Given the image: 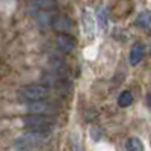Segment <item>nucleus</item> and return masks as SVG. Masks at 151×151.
<instances>
[{
  "label": "nucleus",
  "mask_w": 151,
  "mask_h": 151,
  "mask_svg": "<svg viewBox=\"0 0 151 151\" xmlns=\"http://www.w3.org/2000/svg\"><path fill=\"white\" fill-rule=\"evenodd\" d=\"M48 95H50V89L44 85H27L18 89V97L29 103L42 101V100L48 98Z\"/></svg>",
  "instance_id": "obj_1"
},
{
  "label": "nucleus",
  "mask_w": 151,
  "mask_h": 151,
  "mask_svg": "<svg viewBox=\"0 0 151 151\" xmlns=\"http://www.w3.org/2000/svg\"><path fill=\"white\" fill-rule=\"evenodd\" d=\"M45 133H40V132H29L26 134L20 136L15 141V147L21 151H33L41 148L45 144Z\"/></svg>",
  "instance_id": "obj_2"
},
{
  "label": "nucleus",
  "mask_w": 151,
  "mask_h": 151,
  "mask_svg": "<svg viewBox=\"0 0 151 151\" xmlns=\"http://www.w3.org/2000/svg\"><path fill=\"white\" fill-rule=\"evenodd\" d=\"M23 122L27 129H30L32 132H40V133H45L53 127L55 119L52 116L47 115H27L23 118Z\"/></svg>",
  "instance_id": "obj_3"
},
{
  "label": "nucleus",
  "mask_w": 151,
  "mask_h": 151,
  "mask_svg": "<svg viewBox=\"0 0 151 151\" xmlns=\"http://www.w3.org/2000/svg\"><path fill=\"white\" fill-rule=\"evenodd\" d=\"M41 80L44 82V86H47L48 89L53 88L56 91H65V92H68V89H70V82L67 79H64L62 74H58V73H52V74L45 73Z\"/></svg>",
  "instance_id": "obj_4"
},
{
  "label": "nucleus",
  "mask_w": 151,
  "mask_h": 151,
  "mask_svg": "<svg viewBox=\"0 0 151 151\" xmlns=\"http://www.w3.org/2000/svg\"><path fill=\"white\" fill-rule=\"evenodd\" d=\"M27 110L32 113V115H47V116H52V113H55L58 110V107L53 103H48V101H45V100H42V101L29 103Z\"/></svg>",
  "instance_id": "obj_5"
},
{
  "label": "nucleus",
  "mask_w": 151,
  "mask_h": 151,
  "mask_svg": "<svg viewBox=\"0 0 151 151\" xmlns=\"http://www.w3.org/2000/svg\"><path fill=\"white\" fill-rule=\"evenodd\" d=\"M55 41H56V47L60 52H65V53L73 52L74 47H76V40L70 33H58Z\"/></svg>",
  "instance_id": "obj_6"
},
{
  "label": "nucleus",
  "mask_w": 151,
  "mask_h": 151,
  "mask_svg": "<svg viewBox=\"0 0 151 151\" xmlns=\"http://www.w3.org/2000/svg\"><path fill=\"white\" fill-rule=\"evenodd\" d=\"M82 21H83V27H85V32L86 35L92 38L94 36V17L89 11H83L82 12Z\"/></svg>",
  "instance_id": "obj_7"
},
{
  "label": "nucleus",
  "mask_w": 151,
  "mask_h": 151,
  "mask_svg": "<svg viewBox=\"0 0 151 151\" xmlns=\"http://www.w3.org/2000/svg\"><path fill=\"white\" fill-rule=\"evenodd\" d=\"M144 58V45L142 44H134L133 48L130 50V56H129V62L130 65H137Z\"/></svg>",
  "instance_id": "obj_8"
},
{
  "label": "nucleus",
  "mask_w": 151,
  "mask_h": 151,
  "mask_svg": "<svg viewBox=\"0 0 151 151\" xmlns=\"http://www.w3.org/2000/svg\"><path fill=\"white\" fill-rule=\"evenodd\" d=\"M33 5L41 12H55V9L58 8L56 0H33Z\"/></svg>",
  "instance_id": "obj_9"
},
{
  "label": "nucleus",
  "mask_w": 151,
  "mask_h": 151,
  "mask_svg": "<svg viewBox=\"0 0 151 151\" xmlns=\"http://www.w3.org/2000/svg\"><path fill=\"white\" fill-rule=\"evenodd\" d=\"M136 24L145 30H151V11H142L136 18Z\"/></svg>",
  "instance_id": "obj_10"
},
{
  "label": "nucleus",
  "mask_w": 151,
  "mask_h": 151,
  "mask_svg": "<svg viewBox=\"0 0 151 151\" xmlns=\"http://www.w3.org/2000/svg\"><path fill=\"white\" fill-rule=\"evenodd\" d=\"M53 27H56L58 30H60V33H67L68 30H70V27H71V21H70V18H67V17H56V20H55V24H53Z\"/></svg>",
  "instance_id": "obj_11"
},
{
  "label": "nucleus",
  "mask_w": 151,
  "mask_h": 151,
  "mask_svg": "<svg viewBox=\"0 0 151 151\" xmlns=\"http://www.w3.org/2000/svg\"><path fill=\"white\" fill-rule=\"evenodd\" d=\"M107 18H109L107 8L106 6H100L98 11H97V20H98V24H100V27H101V29L107 27Z\"/></svg>",
  "instance_id": "obj_12"
},
{
  "label": "nucleus",
  "mask_w": 151,
  "mask_h": 151,
  "mask_svg": "<svg viewBox=\"0 0 151 151\" xmlns=\"http://www.w3.org/2000/svg\"><path fill=\"white\" fill-rule=\"evenodd\" d=\"M125 150L127 151H144V145L137 137H130L125 142Z\"/></svg>",
  "instance_id": "obj_13"
},
{
  "label": "nucleus",
  "mask_w": 151,
  "mask_h": 151,
  "mask_svg": "<svg viewBox=\"0 0 151 151\" xmlns=\"http://www.w3.org/2000/svg\"><path fill=\"white\" fill-rule=\"evenodd\" d=\"M132 101H133V95H132L130 91H124V92H121V95L118 97V104H119L121 107L130 106Z\"/></svg>",
  "instance_id": "obj_14"
},
{
  "label": "nucleus",
  "mask_w": 151,
  "mask_h": 151,
  "mask_svg": "<svg viewBox=\"0 0 151 151\" xmlns=\"http://www.w3.org/2000/svg\"><path fill=\"white\" fill-rule=\"evenodd\" d=\"M77 133H73L71 134V139H70V142H71V147H73V151H80V148L77 147Z\"/></svg>",
  "instance_id": "obj_15"
},
{
  "label": "nucleus",
  "mask_w": 151,
  "mask_h": 151,
  "mask_svg": "<svg viewBox=\"0 0 151 151\" xmlns=\"http://www.w3.org/2000/svg\"><path fill=\"white\" fill-rule=\"evenodd\" d=\"M147 104L151 107V94H148V95H147Z\"/></svg>",
  "instance_id": "obj_16"
}]
</instances>
